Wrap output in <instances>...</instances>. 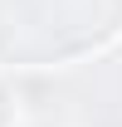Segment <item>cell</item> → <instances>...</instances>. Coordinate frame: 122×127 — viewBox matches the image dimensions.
<instances>
[{"instance_id":"1","label":"cell","mask_w":122,"mask_h":127,"mask_svg":"<svg viewBox=\"0 0 122 127\" xmlns=\"http://www.w3.org/2000/svg\"><path fill=\"white\" fill-rule=\"evenodd\" d=\"M0 98H5V93H0ZM5 122H10V108H0V127H5Z\"/></svg>"}]
</instances>
